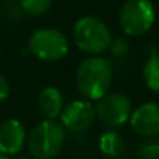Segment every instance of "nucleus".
Returning <instances> with one entry per match:
<instances>
[{
  "label": "nucleus",
  "mask_w": 159,
  "mask_h": 159,
  "mask_svg": "<svg viewBox=\"0 0 159 159\" xmlns=\"http://www.w3.org/2000/svg\"><path fill=\"white\" fill-rule=\"evenodd\" d=\"M113 80L111 62L102 56L84 59L76 71V85L79 93L88 101H98L108 93Z\"/></svg>",
  "instance_id": "f257e3e1"
},
{
  "label": "nucleus",
  "mask_w": 159,
  "mask_h": 159,
  "mask_svg": "<svg viewBox=\"0 0 159 159\" xmlns=\"http://www.w3.org/2000/svg\"><path fill=\"white\" fill-rule=\"evenodd\" d=\"M26 145L34 159H54L65 145V128L56 119H45L30 131Z\"/></svg>",
  "instance_id": "f03ea898"
},
{
  "label": "nucleus",
  "mask_w": 159,
  "mask_h": 159,
  "mask_svg": "<svg viewBox=\"0 0 159 159\" xmlns=\"http://www.w3.org/2000/svg\"><path fill=\"white\" fill-rule=\"evenodd\" d=\"M111 31L105 22L94 16H84L73 26L74 45L90 56H99L111 43Z\"/></svg>",
  "instance_id": "7ed1b4c3"
},
{
  "label": "nucleus",
  "mask_w": 159,
  "mask_h": 159,
  "mask_svg": "<svg viewBox=\"0 0 159 159\" xmlns=\"http://www.w3.org/2000/svg\"><path fill=\"white\" fill-rule=\"evenodd\" d=\"M156 19L152 0H127L119 11V25L128 36L139 37L152 30Z\"/></svg>",
  "instance_id": "20e7f679"
},
{
  "label": "nucleus",
  "mask_w": 159,
  "mask_h": 159,
  "mask_svg": "<svg viewBox=\"0 0 159 159\" xmlns=\"http://www.w3.org/2000/svg\"><path fill=\"white\" fill-rule=\"evenodd\" d=\"M28 50L40 60L57 62L68 54L70 42L66 36L56 28H40L31 34Z\"/></svg>",
  "instance_id": "39448f33"
},
{
  "label": "nucleus",
  "mask_w": 159,
  "mask_h": 159,
  "mask_svg": "<svg viewBox=\"0 0 159 159\" xmlns=\"http://www.w3.org/2000/svg\"><path fill=\"white\" fill-rule=\"evenodd\" d=\"M131 111L130 99L122 93H107L96 104V116L108 128H117L127 124Z\"/></svg>",
  "instance_id": "423d86ee"
},
{
  "label": "nucleus",
  "mask_w": 159,
  "mask_h": 159,
  "mask_svg": "<svg viewBox=\"0 0 159 159\" xmlns=\"http://www.w3.org/2000/svg\"><path fill=\"white\" fill-rule=\"evenodd\" d=\"M60 124L73 133L88 130L96 120V107L88 99H77L63 107L60 113Z\"/></svg>",
  "instance_id": "0eeeda50"
},
{
  "label": "nucleus",
  "mask_w": 159,
  "mask_h": 159,
  "mask_svg": "<svg viewBox=\"0 0 159 159\" xmlns=\"http://www.w3.org/2000/svg\"><path fill=\"white\" fill-rule=\"evenodd\" d=\"M130 127L134 133L144 138H158L159 136V104L145 102L131 111L128 119Z\"/></svg>",
  "instance_id": "6e6552de"
},
{
  "label": "nucleus",
  "mask_w": 159,
  "mask_h": 159,
  "mask_svg": "<svg viewBox=\"0 0 159 159\" xmlns=\"http://www.w3.org/2000/svg\"><path fill=\"white\" fill-rule=\"evenodd\" d=\"M26 142V131L20 120L6 119L0 124V153L16 156L22 152Z\"/></svg>",
  "instance_id": "1a4fd4ad"
},
{
  "label": "nucleus",
  "mask_w": 159,
  "mask_h": 159,
  "mask_svg": "<svg viewBox=\"0 0 159 159\" xmlns=\"http://www.w3.org/2000/svg\"><path fill=\"white\" fill-rule=\"evenodd\" d=\"M39 111L45 119H57L63 110V96L59 88L45 87L37 98Z\"/></svg>",
  "instance_id": "9d476101"
},
{
  "label": "nucleus",
  "mask_w": 159,
  "mask_h": 159,
  "mask_svg": "<svg viewBox=\"0 0 159 159\" xmlns=\"http://www.w3.org/2000/svg\"><path fill=\"white\" fill-rule=\"evenodd\" d=\"M98 147L104 156L116 158V156H120V153L124 152L125 142H124V138L116 130H107L105 133L99 136Z\"/></svg>",
  "instance_id": "9b49d317"
},
{
  "label": "nucleus",
  "mask_w": 159,
  "mask_h": 159,
  "mask_svg": "<svg viewBox=\"0 0 159 159\" xmlns=\"http://www.w3.org/2000/svg\"><path fill=\"white\" fill-rule=\"evenodd\" d=\"M142 76L145 85L153 93H159V53H153L145 62Z\"/></svg>",
  "instance_id": "f8f14e48"
},
{
  "label": "nucleus",
  "mask_w": 159,
  "mask_h": 159,
  "mask_svg": "<svg viewBox=\"0 0 159 159\" xmlns=\"http://www.w3.org/2000/svg\"><path fill=\"white\" fill-rule=\"evenodd\" d=\"M53 0H20V8L30 16H42L50 11Z\"/></svg>",
  "instance_id": "ddd939ff"
},
{
  "label": "nucleus",
  "mask_w": 159,
  "mask_h": 159,
  "mask_svg": "<svg viewBox=\"0 0 159 159\" xmlns=\"http://www.w3.org/2000/svg\"><path fill=\"white\" fill-rule=\"evenodd\" d=\"M138 155L141 159H159V141L150 138V141L141 144Z\"/></svg>",
  "instance_id": "4468645a"
},
{
  "label": "nucleus",
  "mask_w": 159,
  "mask_h": 159,
  "mask_svg": "<svg viewBox=\"0 0 159 159\" xmlns=\"http://www.w3.org/2000/svg\"><path fill=\"white\" fill-rule=\"evenodd\" d=\"M110 51L113 56H116V57H124L125 54L128 53V42L125 40V39H120V37H117V39H114V40H111V43H110Z\"/></svg>",
  "instance_id": "2eb2a0df"
},
{
  "label": "nucleus",
  "mask_w": 159,
  "mask_h": 159,
  "mask_svg": "<svg viewBox=\"0 0 159 159\" xmlns=\"http://www.w3.org/2000/svg\"><path fill=\"white\" fill-rule=\"evenodd\" d=\"M8 96H9V82L6 80L3 74H0V104L6 101Z\"/></svg>",
  "instance_id": "dca6fc26"
},
{
  "label": "nucleus",
  "mask_w": 159,
  "mask_h": 159,
  "mask_svg": "<svg viewBox=\"0 0 159 159\" xmlns=\"http://www.w3.org/2000/svg\"><path fill=\"white\" fill-rule=\"evenodd\" d=\"M16 156H17L16 159H30L28 156H25V155H16Z\"/></svg>",
  "instance_id": "f3484780"
},
{
  "label": "nucleus",
  "mask_w": 159,
  "mask_h": 159,
  "mask_svg": "<svg viewBox=\"0 0 159 159\" xmlns=\"http://www.w3.org/2000/svg\"><path fill=\"white\" fill-rule=\"evenodd\" d=\"M0 159H9V156H5V155H2V153H0Z\"/></svg>",
  "instance_id": "a211bd4d"
},
{
  "label": "nucleus",
  "mask_w": 159,
  "mask_h": 159,
  "mask_svg": "<svg viewBox=\"0 0 159 159\" xmlns=\"http://www.w3.org/2000/svg\"><path fill=\"white\" fill-rule=\"evenodd\" d=\"M111 159H127V158H120V156H116V158H111Z\"/></svg>",
  "instance_id": "6ab92c4d"
}]
</instances>
